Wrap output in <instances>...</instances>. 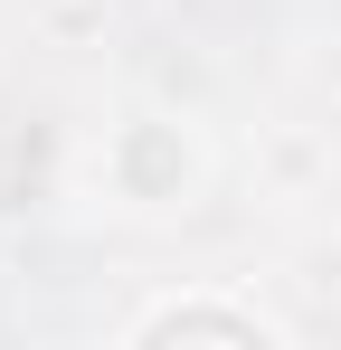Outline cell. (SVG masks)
I'll return each mask as SVG.
<instances>
[{"label":"cell","instance_id":"1","mask_svg":"<svg viewBox=\"0 0 341 350\" xmlns=\"http://www.w3.org/2000/svg\"><path fill=\"white\" fill-rule=\"evenodd\" d=\"M170 332H227V341H275V322H266V312H247V303H162V312H142V322H133V341H170Z\"/></svg>","mask_w":341,"mask_h":350}]
</instances>
